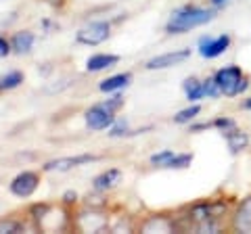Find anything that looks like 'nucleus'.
Returning <instances> with one entry per match:
<instances>
[{"label":"nucleus","mask_w":251,"mask_h":234,"mask_svg":"<svg viewBox=\"0 0 251 234\" xmlns=\"http://www.w3.org/2000/svg\"><path fill=\"white\" fill-rule=\"evenodd\" d=\"M234 201L230 197H211L182 207L174 215L178 230L182 232H199V234H216L228 230V220L232 213Z\"/></svg>","instance_id":"1"},{"label":"nucleus","mask_w":251,"mask_h":234,"mask_svg":"<svg viewBox=\"0 0 251 234\" xmlns=\"http://www.w3.org/2000/svg\"><path fill=\"white\" fill-rule=\"evenodd\" d=\"M218 17V9L216 6H203V4H193L186 2L182 6H178L170 13V17L166 21V29L168 36H180V34H188L197 27H203L211 23Z\"/></svg>","instance_id":"2"},{"label":"nucleus","mask_w":251,"mask_h":234,"mask_svg":"<svg viewBox=\"0 0 251 234\" xmlns=\"http://www.w3.org/2000/svg\"><path fill=\"white\" fill-rule=\"evenodd\" d=\"M27 215L31 217V222L38 230L42 232H57V230H65L69 222H72V215H69L67 207H54L50 203H36L27 209Z\"/></svg>","instance_id":"3"},{"label":"nucleus","mask_w":251,"mask_h":234,"mask_svg":"<svg viewBox=\"0 0 251 234\" xmlns=\"http://www.w3.org/2000/svg\"><path fill=\"white\" fill-rule=\"evenodd\" d=\"M214 80L218 84L220 92H222V96H226V98L243 96V94H247L251 88V77L243 71V67L234 65V63L216 69Z\"/></svg>","instance_id":"4"},{"label":"nucleus","mask_w":251,"mask_h":234,"mask_svg":"<svg viewBox=\"0 0 251 234\" xmlns=\"http://www.w3.org/2000/svg\"><path fill=\"white\" fill-rule=\"evenodd\" d=\"M111 29H113V25H111V21H107V19L90 21L75 32V42L82 46H99L111 38Z\"/></svg>","instance_id":"5"},{"label":"nucleus","mask_w":251,"mask_h":234,"mask_svg":"<svg viewBox=\"0 0 251 234\" xmlns=\"http://www.w3.org/2000/svg\"><path fill=\"white\" fill-rule=\"evenodd\" d=\"M230 46H232V34H228V32L218 34V36L203 34L197 40V52H199V57L207 59V61H214V59L222 57Z\"/></svg>","instance_id":"6"},{"label":"nucleus","mask_w":251,"mask_h":234,"mask_svg":"<svg viewBox=\"0 0 251 234\" xmlns=\"http://www.w3.org/2000/svg\"><path fill=\"white\" fill-rule=\"evenodd\" d=\"M117 113L109 111L103 103H97L84 111V126L88 132H103L109 130L115 123Z\"/></svg>","instance_id":"7"},{"label":"nucleus","mask_w":251,"mask_h":234,"mask_svg":"<svg viewBox=\"0 0 251 234\" xmlns=\"http://www.w3.org/2000/svg\"><path fill=\"white\" fill-rule=\"evenodd\" d=\"M74 226L82 232H107L111 228V222H109V215H105L100 209L86 207L84 211L74 215Z\"/></svg>","instance_id":"8"},{"label":"nucleus","mask_w":251,"mask_h":234,"mask_svg":"<svg viewBox=\"0 0 251 234\" xmlns=\"http://www.w3.org/2000/svg\"><path fill=\"white\" fill-rule=\"evenodd\" d=\"M191 57H193V48H176V50L161 52V54L151 57L145 63V69L147 71H163V69H172L176 65L186 63Z\"/></svg>","instance_id":"9"},{"label":"nucleus","mask_w":251,"mask_h":234,"mask_svg":"<svg viewBox=\"0 0 251 234\" xmlns=\"http://www.w3.org/2000/svg\"><path fill=\"white\" fill-rule=\"evenodd\" d=\"M38 188H40V174L34 169L19 171L9 184V192L17 199H29Z\"/></svg>","instance_id":"10"},{"label":"nucleus","mask_w":251,"mask_h":234,"mask_svg":"<svg viewBox=\"0 0 251 234\" xmlns=\"http://www.w3.org/2000/svg\"><path fill=\"white\" fill-rule=\"evenodd\" d=\"M228 230L251 234V192L245 194L243 199L234 201V207H232V213L228 220Z\"/></svg>","instance_id":"11"},{"label":"nucleus","mask_w":251,"mask_h":234,"mask_svg":"<svg viewBox=\"0 0 251 234\" xmlns=\"http://www.w3.org/2000/svg\"><path fill=\"white\" fill-rule=\"evenodd\" d=\"M100 157L99 155H90V153H82V155H69V157H57V159H50L42 165V171H72L75 167H82V165H88V163L99 161Z\"/></svg>","instance_id":"12"},{"label":"nucleus","mask_w":251,"mask_h":234,"mask_svg":"<svg viewBox=\"0 0 251 234\" xmlns=\"http://www.w3.org/2000/svg\"><path fill=\"white\" fill-rule=\"evenodd\" d=\"M140 230L143 232H176L178 224L174 215L166 213H153L140 222Z\"/></svg>","instance_id":"13"},{"label":"nucleus","mask_w":251,"mask_h":234,"mask_svg":"<svg viewBox=\"0 0 251 234\" xmlns=\"http://www.w3.org/2000/svg\"><path fill=\"white\" fill-rule=\"evenodd\" d=\"M122 169H117V167H109V169H103L100 174H97L92 178V188L94 190H99V192H109V190H113L120 186L122 182Z\"/></svg>","instance_id":"14"},{"label":"nucleus","mask_w":251,"mask_h":234,"mask_svg":"<svg viewBox=\"0 0 251 234\" xmlns=\"http://www.w3.org/2000/svg\"><path fill=\"white\" fill-rule=\"evenodd\" d=\"M222 136H224V140H226V146H228L230 155H241V153H245V151L249 149V144H251L249 132L241 130L239 126L232 128V130H228V132H222Z\"/></svg>","instance_id":"15"},{"label":"nucleus","mask_w":251,"mask_h":234,"mask_svg":"<svg viewBox=\"0 0 251 234\" xmlns=\"http://www.w3.org/2000/svg\"><path fill=\"white\" fill-rule=\"evenodd\" d=\"M120 63V54H111V52H94L86 59V71L88 73H100L107 69L115 67Z\"/></svg>","instance_id":"16"},{"label":"nucleus","mask_w":251,"mask_h":234,"mask_svg":"<svg viewBox=\"0 0 251 234\" xmlns=\"http://www.w3.org/2000/svg\"><path fill=\"white\" fill-rule=\"evenodd\" d=\"M34 44H36V34L31 29H17L13 36H11V46H13V54L17 57H25L34 50Z\"/></svg>","instance_id":"17"},{"label":"nucleus","mask_w":251,"mask_h":234,"mask_svg":"<svg viewBox=\"0 0 251 234\" xmlns=\"http://www.w3.org/2000/svg\"><path fill=\"white\" fill-rule=\"evenodd\" d=\"M130 84H132V73L124 71V73H115V75H109V77H105V80H100L99 90L103 92V94H113V92L126 90Z\"/></svg>","instance_id":"18"},{"label":"nucleus","mask_w":251,"mask_h":234,"mask_svg":"<svg viewBox=\"0 0 251 234\" xmlns=\"http://www.w3.org/2000/svg\"><path fill=\"white\" fill-rule=\"evenodd\" d=\"M182 92L188 103H199L203 100V80L197 75H188L182 82Z\"/></svg>","instance_id":"19"},{"label":"nucleus","mask_w":251,"mask_h":234,"mask_svg":"<svg viewBox=\"0 0 251 234\" xmlns=\"http://www.w3.org/2000/svg\"><path fill=\"white\" fill-rule=\"evenodd\" d=\"M147 130H151V126H149V128H138V130H132L128 121H126V119H120V117H117V119H115V123H113L111 128H109V132H107V134L111 136V138H130V136L145 134Z\"/></svg>","instance_id":"20"},{"label":"nucleus","mask_w":251,"mask_h":234,"mask_svg":"<svg viewBox=\"0 0 251 234\" xmlns=\"http://www.w3.org/2000/svg\"><path fill=\"white\" fill-rule=\"evenodd\" d=\"M25 82V75L19 69H11V71H6L0 75V94L2 92H11V90H17L19 86Z\"/></svg>","instance_id":"21"},{"label":"nucleus","mask_w":251,"mask_h":234,"mask_svg":"<svg viewBox=\"0 0 251 234\" xmlns=\"http://www.w3.org/2000/svg\"><path fill=\"white\" fill-rule=\"evenodd\" d=\"M199 115H201V105L199 103H188V107L176 111V115L172 117V121L178 123V126H188V123H193Z\"/></svg>","instance_id":"22"},{"label":"nucleus","mask_w":251,"mask_h":234,"mask_svg":"<svg viewBox=\"0 0 251 234\" xmlns=\"http://www.w3.org/2000/svg\"><path fill=\"white\" fill-rule=\"evenodd\" d=\"M25 232V222L17 217H0V234H21Z\"/></svg>","instance_id":"23"},{"label":"nucleus","mask_w":251,"mask_h":234,"mask_svg":"<svg viewBox=\"0 0 251 234\" xmlns=\"http://www.w3.org/2000/svg\"><path fill=\"white\" fill-rule=\"evenodd\" d=\"M193 159H195L193 153H174V157L170 159L166 169H178V171L180 169H188L193 165Z\"/></svg>","instance_id":"24"},{"label":"nucleus","mask_w":251,"mask_h":234,"mask_svg":"<svg viewBox=\"0 0 251 234\" xmlns=\"http://www.w3.org/2000/svg\"><path fill=\"white\" fill-rule=\"evenodd\" d=\"M203 98H207V100H218V98H222V92H220L218 84H216V80H214V75L203 77Z\"/></svg>","instance_id":"25"},{"label":"nucleus","mask_w":251,"mask_h":234,"mask_svg":"<svg viewBox=\"0 0 251 234\" xmlns=\"http://www.w3.org/2000/svg\"><path fill=\"white\" fill-rule=\"evenodd\" d=\"M174 153H176V151H172V149L157 151V153H153L151 157H149V163H151L153 167H161V169H166V167H168V163H170V159L174 157Z\"/></svg>","instance_id":"26"},{"label":"nucleus","mask_w":251,"mask_h":234,"mask_svg":"<svg viewBox=\"0 0 251 234\" xmlns=\"http://www.w3.org/2000/svg\"><path fill=\"white\" fill-rule=\"evenodd\" d=\"M211 126H214V130H218L220 134H222V132H228V130H232V128H237L239 123H237V119H234V117H230V115H218L216 119H211Z\"/></svg>","instance_id":"27"},{"label":"nucleus","mask_w":251,"mask_h":234,"mask_svg":"<svg viewBox=\"0 0 251 234\" xmlns=\"http://www.w3.org/2000/svg\"><path fill=\"white\" fill-rule=\"evenodd\" d=\"M109 111H113V113H120L122 109H124V105H126V98L122 96V92H113V94H109L105 100H100Z\"/></svg>","instance_id":"28"},{"label":"nucleus","mask_w":251,"mask_h":234,"mask_svg":"<svg viewBox=\"0 0 251 234\" xmlns=\"http://www.w3.org/2000/svg\"><path fill=\"white\" fill-rule=\"evenodd\" d=\"M77 203H80V194H77V190L69 188V190H65V192L61 194V205H65L67 209L69 207H75Z\"/></svg>","instance_id":"29"},{"label":"nucleus","mask_w":251,"mask_h":234,"mask_svg":"<svg viewBox=\"0 0 251 234\" xmlns=\"http://www.w3.org/2000/svg\"><path fill=\"white\" fill-rule=\"evenodd\" d=\"M214 130L211 121H197L195 119L193 123H188V134H203V132H209Z\"/></svg>","instance_id":"30"},{"label":"nucleus","mask_w":251,"mask_h":234,"mask_svg":"<svg viewBox=\"0 0 251 234\" xmlns=\"http://www.w3.org/2000/svg\"><path fill=\"white\" fill-rule=\"evenodd\" d=\"M9 54H13V46H11V38H6L0 34V59H6Z\"/></svg>","instance_id":"31"},{"label":"nucleus","mask_w":251,"mask_h":234,"mask_svg":"<svg viewBox=\"0 0 251 234\" xmlns=\"http://www.w3.org/2000/svg\"><path fill=\"white\" fill-rule=\"evenodd\" d=\"M239 107L243 109V111H249V113H251V96H247V98H243Z\"/></svg>","instance_id":"32"},{"label":"nucleus","mask_w":251,"mask_h":234,"mask_svg":"<svg viewBox=\"0 0 251 234\" xmlns=\"http://www.w3.org/2000/svg\"><path fill=\"white\" fill-rule=\"evenodd\" d=\"M228 2H230V0H209V4L216 6V9H222V6H226Z\"/></svg>","instance_id":"33"},{"label":"nucleus","mask_w":251,"mask_h":234,"mask_svg":"<svg viewBox=\"0 0 251 234\" xmlns=\"http://www.w3.org/2000/svg\"><path fill=\"white\" fill-rule=\"evenodd\" d=\"M44 2H49L52 9H61V6L65 4V0H44Z\"/></svg>","instance_id":"34"}]
</instances>
